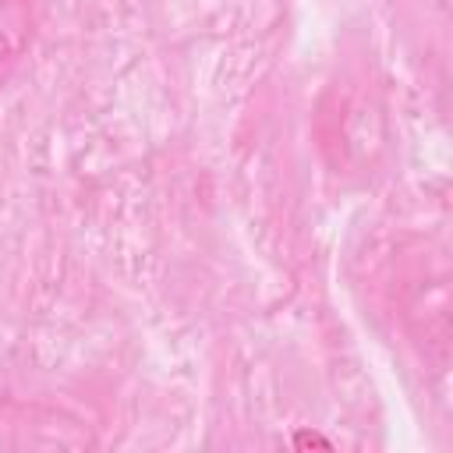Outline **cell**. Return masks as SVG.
<instances>
[{"mask_svg":"<svg viewBox=\"0 0 453 453\" xmlns=\"http://www.w3.org/2000/svg\"><path fill=\"white\" fill-rule=\"evenodd\" d=\"M32 42V7L28 0H0V81L21 60Z\"/></svg>","mask_w":453,"mask_h":453,"instance_id":"obj_1","label":"cell"},{"mask_svg":"<svg viewBox=\"0 0 453 453\" xmlns=\"http://www.w3.org/2000/svg\"><path fill=\"white\" fill-rule=\"evenodd\" d=\"M290 446L294 449H333V439L329 435H322V432H315V428H294V435H290Z\"/></svg>","mask_w":453,"mask_h":453,"instance_id":"obj_2","label":"cell"}]
</instances>
